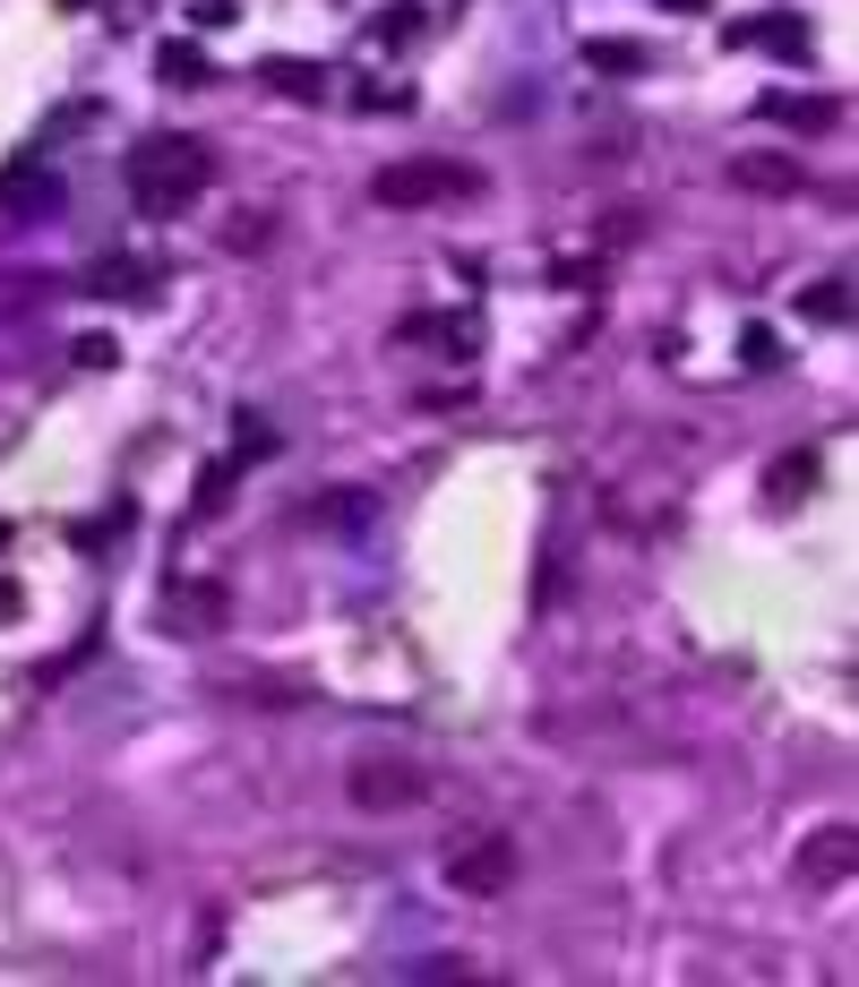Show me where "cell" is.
Returning <instances> with one entry per match:
<instances>
[{"mask_svg": "<svg viewBox=\"0 0 859 987\" xmlns=\"http://www.w3.org/2000/svg\"><path fill=\"white\" fill-rule=\"evenodd\" d=\"M130 190L146 215H172V206H190L206 190V146L199 138H146L130 155Z\"/></svg>", "mask_w": 859, "mask_h": 987, "instance_id": "cell-1", "label": "cell"}, {"mask_svg": "<svg viewBox=\"0 0 859 987\" xmlns=\"http://www.w3.org/2000/svg\"><path fill=\"white\" fill-rule=\"evenodd\" d=\"M482 190V172L473 164H447V155H413V164H387L370 181L378 206H429V197H473Z\"/></svg>", "mask_w": 859, "mask_h": 987, "instance_id": "cell-2", "label": "cell"}, {"mask_svg": "<svg viewBox=\"0 0 859 987\" xmlns=\"http://www.w3.org/2000/svg\"><path fill=\"white\" fill-rule=\"evenodd\" d=\"M447 885H456V893H507V885H516V842H507V833L464 842V851L447 858Z\"/></svg>", "mask_w": 859, "mask_h": 987, "instance_id": "cell-3", "label": "cell"}, {"mask_svg": "<svg viewBox=\"0 0 859 987\" xmlns=\"http://www.w3.org/2000/svg\"><path fill=\"white\" fill-rule=\"evenodd\" d=\"M422 790L429 782L413 764H353V798H362V807H413Z\"/></svg>", "mask_w": 859, "mask_h": 987, "instance_id": "cell-4", "label": "cell"}, {"mask_svg": "<svg viewBox=\"0 0 859 987\" xmlns=\"http://www.w3.org/2000/svg\"><path fill=\"white\" fill-rule=\"evenodd\" d=\"M799 876H808V885H842V876H851V833H826L817 851H799Z\"/></svg>", "mask_w": 859, "mask_h": 987, "instance_id": "cell-5", "label": "cell"}, {"mask_svg": "<svg viewBox=\"0 0 859 987\" xmlns=\"http://www.w3.org/2000/svg\"><path fill=\"white\" fill-rule=\"evenodd\" d=\"M155 69H164V87H206V52H199V43H164Z\"/></svg>", "mask_w": 859, "mask_h": 987, "instance_id": "cell-6", "label": "cell"}, {"mask_svg": "<svg viewBox=\"0 0 859 987\" xmlns=\"http://www.w3.org/2000/svg\"><path fill=\"white\" fill-rule=\"evenodd\" d=\"M739 181H748V190H799V164H782V155H739Z\"/></svg>", "mask_w": 859, "mask_h": 987, "instance_id": "cell-7", "label": "cell"}, {"mask_svg": "<svg viewBox=\"0 0 859 987\" xmlns=\"http://www.w3.org/2000/svg\"><path fill=\"white\" fill-rule=\"evenodd\" d=\"M799 490H817V456H782L774 464V498H799Z\"/></svg>", "mask_w": 859, "mask_h": 987, "instance_id": "cell-8", "label": "cell"}, {"mask_svg": "<svg viewBox=\"0 0 859 987\" xmlns=\"http://www.w3.org/2000/svg\"><path fill=\"white\" fill-rule=\"evenodd\" d=\"M799 309H808V318H842L851 301H842V284H826V293H799Z\"/></svg>", "mask_w": 859, "mask_h": 987, "instance_id": "cell-9", "label": "cell"}, {"mask_svg": "<svg viewBox=\"0 0 859 987\" xmlns=\"http://www.w3.org/2000/svg\"><path fill=\"white\" fill-rule=\"evenodd\" d=\"M636 61H645L636 43H594V69H636Z\"/></svg>", "mask_w": 859, "mask_h": 987, "instance_id": "cell-10", "label": "cell"}]
</instances>
